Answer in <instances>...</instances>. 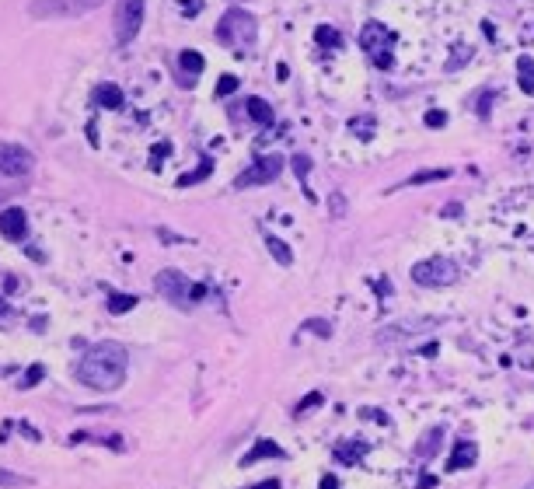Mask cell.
<instances>
[{"mask_svg":"<svg viewBox=\"0 0 534 489\" xmlns=\"http://www.w3.org/2000/svg\"><path fill=\"white\" fill-rule=\"evenodd\" d=\"M315 405H322V391L304 395V398H301V405H297V412H308V409H315Z\"/></svg>","mask_w":534,"mask_h":489,"instance_id":"f1b7e54d","label":"cell"},{"mask_svg":"<svg viewBox=\"0 0 534 489\" xmlns=\"http://www.w3.org/2000/svg\"><path fill=\"white\" fill-rule=\"evenodd\" d=\"M262 458H283V447H280L276 440H255V447L241 458V465L248 468L251 461H262Z\"/></svg>","mask_w":534,"mask_h":489,"instance_id":"9a60e30c","label":"cell"},{"mask_svg":"<svg viewBox=\"0 0 534 489\" xmlns=\"http://www.w3.org/2000/svg\"><path fill=\"white\" fill-rule=\"evenodd\" d=\"M517 81H520V91L524 95H534V60L531 56H520L517 60Z\"/></svg>","mask_w":534,"mask_h":489,"instance_id":"ac0fdd59","label":"cell"},{"mask_svg":"<svg viewBox=\"0 0 534 489\" xmlns=\"http://www.w3.org/2000/svg\"><path fill=\"white\" fill-rule=\"evenodd\" d=\"M315 42H318L322 49H343V36H339V29H332V25H318V29H315Z\"/></svg>","mask_w":534,"mask_h":489,"instance_id":"d6986e66","label":"cell"},{"mask_svg":"<svg viewBox=\"0 0 534 489\" xmlns=\"http://www.w3.org/2000/svg\"><path fill=\"white\" fill-rule=\"evenodd\" d=\"M489 102H492V91H482V105H475V109H478V116H482V119H485V116H489Z\"/></svg>","mask_w":534,"mask_h":489,"instance_id":"4dcf8cb0","label":"cell"},{"mask_svg":"<svg viewBox=\"0 0 534 489\" xmlns=\"http://www.w3.org/2000/svg\"><path fill=\"white\" fill-rule=\"evenodd\" d=\"M468 56H471V49H468V46H461V53H457V60H447V70H457V67H461V63H464Z\"/></svg>","mask_w":534,"mask_h":489,"instance_id":"f546056e","label":"cell"},{"mask_svg":"<svg viewBox=\"0 0 534 489\" xmlns=\"http://www.w3.org/2000/svg\"><path fill=\"white\" fill-rule=\"evenodd\" d=\"M332 210H336V213H343V210H346V203H343V196H339V192L332 196Z\"/></svg>","mask_w":534,"mask_h":489,"instance_id":"e575fe53","label":"cell"},{"mask_svg":"<svg viewBox=\"0 0 534 489\" xmlns=\"http://www.w3.org/2000/svg\"><path fill=\"white\" fill-rule=\"evenodd\" d=\"M237 84H241V81H237L234 74H223V77L217 81V91H213V95H217V98H227V95L237 91Z\"/></svg>","mask_w":534,"mask_h":489,"instance_id":"cb8c5ba5","label":"cell"},{"mask_svg":"<svg viewBox=\"0 0 534 489\" xmlns=\"http://www.w3.org/2000/svg\"><path fill=\"white\" fill-rule=\"evenodd\" d=\"M210 171H213V161H206V164H199V168H196V171H189V175H182V178H178V185L185 189V185H192V182H203V178H206Z\"/></svg>","mask_w":534,"mask_h":489,"instance_id":"d4e9b609","label":"cell"},{"mask_svg":"<svg viewBox=\"0 0 534 489\" xmlns=\"http://www.w3.org/2000/svg\"><path fill=\"white\" fill-rule=\"evenodd\" d=\"M423 123H426L430 130H440V126H447V112H443V109H430Z\"/></svg>","mask_w":534,"mask_h":489,"instance_id":"484cf974","label":"cell"},{"mask_svg":"<svg viewBox=\"0 0 534 489\" xmlns=\"http://www.w3.org/2000/svg\"><path fill=\"white\" fill-rule=\"evenodd\" d=\"M255 36H258V25H255V18H251L248 11H241V8H230V11L220 18V25H217V39H220L227 49H234V53H248L251 42H255Z\"/></svg>","mask_w":534,"mask_h":489,"instance_id":"3957f363","label":"cell"},{"mask_svg":"<svg viewBox=\"0 0 534 489\" xmlns=\"http://www.w3.org/2000/svg\"><path fill=\"white\" fill-rule=\"evenodd\" d=\"M157 294L164 297V301H171V304H178V308H189V301H192V287L196 284H189L178 270H164V273H157Z\"/></svg>","mask_w":534,"mask_h":489,"instance_id":"ba28073f","label":"cell"},{"mask_svg":"<svg viewBox=\"0 0 534 489\" xmlns=\"http://www.w3.org/2000/svg\"><path fill=\"white\" fill-rule=\"evenodd\" d=\"M443 178H450L447 168H430V171H416V175H409L405 185H426V182H443Z\"/></svg>","mask_w":534,"mask_h":489,"instance_id":"44dd1931","label":"cell"},{"mask_svg":"<svg viewBox=\"0 0 534 489\" xmlns=\"http://www.w3.org/2000/svg\"><path fill=\"white\" fill-rule=\"evenodd\" d=\"M527 489H534V482H531V486H527Z\"/></svg>","mask_w":534,"mask_h":489,"instance_id":"8d00e7d4","label":"cell"},{"mask_svg":"<svg viewBox=\"0 0 534 489\" xmlns=\"http://www.w3.org/2000/svg\"><path fill=\"white\" fill-rule=\"evenodd\" d=\"M36 157L18 143H0V175H29Z\"/></svg>","mask_w":534,"mask_h":489,"instance_id":"9c48e42d","label":"cell"},{"mask_svg":"<svg viewBox=\"0 0 534 489\" xmlns=\"http://www.w3.org/2000/svg\"><path fill=\"white\" fill-rule=\"evenodd\" d=\"M395 42H398V36L384 22H367L360 29V49L367 53V60L377 70H391V63H395Z\"/></svg>","mask_w":534,"mask_h":489,"instance_id":"7a4b0ae2","label":"cell"},{"mask_svg":"<svg viewBox=\"0 0 534 489\" xmlns=\"http://www.w3.org/2000/svg\"><path fill=\"white\" fill-rule=\"evenodd\" d=\"M290 168H294V175L301 178V185H308V168H311V157H308V154H294V157H290Z\"/></svg>","mask_w":534,"mask_h":489,"instance_id":"603a6c76","label":"cell"},{"mask_svg":"<svg viewBox=\"0 0 534 489\" xmlns=\"http://www.w3.org/2000/svg\"><path fill=\"white\" fill-rule=\"evenodd\" d=\"M136 308V297L133 294H112L109 297V311L112 315H126V311H133Z\"/></svg>","mask_w":534,"mask_h":489,"instance_id":"7402d4cb","label":"cell"},{"mask_svg":"<svg viewBox=\"0 0 534 489\" xmlns=\"http://www.w3.org/2000/svg\"><path fill=\"white\" fill-rule=\"evenodd\" d=\"M244 105H248V116H251L255 126H262V130H273L276 126V116H273V109H269V102H265V98H248Z\"/></svg>","mask_w":534,"mask_h":489,"instance_id":"7c38bea8","label":"cell"},{"mask_svg":"<svg viewBox=\"0 0 534 489\" xmlns=\"http://www.w3.org/2000/svg\"><path fill=\"white\" fill-rule=\"evenodd\" d=\"M143 0H116V42L126 46L136 39L140 25H143Z\"/></svg>","mask_w":534,"mask_h":489,"instance_id":"52a82bcc","label":"cell"},{"mask_svg":"<svg viewBox=\"0 0 534 489\" xmlns=\"http://www.w3.org/2000/svg\"><path fill=\"white\" fill-rule=\"evenodd\" d=\"M126 350L119 343H95L77 364L74 374L81 385L95 388V391H116L126 381Z\"/></svg>","mask_w":534,"mask_h":489,"instance_id":"6da1fadb","label":"cell"},{"mask_svg":"<svg viewBox=\"0 0 534 489\" xmlns=\"http://www.w3.org/2000/svg\"><path fill=\"white\" fill-rule=\"evenodd\" d=\"M178 67H182V84L189 88V84H192V77H196V74H203L206 60H203L196 49H182V53H178Z\"/></svg>","mask_w":534,"mask_h":489,"instance_id":"4fadbf2b","label":"cell"},{"mask_svg":"<svg viewBox=\"0 0 534 489\" xmlns=\"http://www.w3.org/2000/svg\"><path fill=\"white\" fill-rule=\"evenodd\" d=\"M304 329H308V332H318L322 339H329V336H332V325H329L325 318H315V322H304Z\"/></svg>","mask_w":534,"mask_h":489,"instance_id":"4316f807","label":"cell"},{"mask_svg":"<svg viewBox=\"0 0 534 489\" xmlns=\"http://www.w3.org/2000/svg\"><path fill=\"white\" fill-rule=\"evenodd\" d=\"M0 315H11V308H8L4 301H0Z\"/></svg>","mask_w":534,"mask_h":489,"instance_id":"d590c367","label":"cell"},{"mask_svg":"<svg viewBox=\"0 0 534 489\" xmlns=\"http://www.w3.org/2000/svg\"><path fill=\"white\" fill-rule=\"evenodd\" d=\"M374 130H377V119H374V116H353V119H350V133H353L356 140H370Z\"/></svg>","mask_w":534,"mask_h":489,"instance_id":"ffe728a7","label":"cell"},{"mask_svg":"<svg viewBox=\"0 0 534 489\" xmlns=\"http://www.w3.org/2000/svg\"><path fill=\"white\" fill-rule=\"evenodd\" d=\"M168 150H171V147H168V143H157V147H154V168H157V164H161V161H157V157H164V154H168Z\"/></svg>","mask_w":534,"mask_h":489,"instance_id":"1f68e13d","label":"cell"},{"mask_svg":"<svg viewBox=\"0 0 534 489\" xmlns=\"http://www.w3.org/2000/svg\"><path fill=\"white\" fill-rule=\"evenodd\" d=\"M475 461H478V444H475V440H454L447 468H450V472H464V468H471Z\"/></svg>","mask_w":534,"mask_h":489,"instance_id":"8fae6325","label":"cell"},{"mask_svg":"<svg viewBox=\"0 0 534 489\" xmlns=\"http://www.w3.org/2000/svg\"><path fill=\"white\" fill-rule=\"evenodd\" d=\"M251 489H280V479H265V482H258V486H251Z\"/></svg>","mask_w":534,"mask_h":489,"instance_id":"836d02e7","label":"cell"},{"mask_svg":"<svg viewBox=\"0 0 534 489\" xmlns=\"http://www.w3.org/2000/svg\"><path fill=\"white\" fill-rule=\"evenodd\" d=\"M283 157L280 154H265V157H258V161H251L237 178H234V189H251V185H269V182H276L280 178V171H283Z\"/></svg>","mask_w":534,"mask_h":489,"instance_id":"8992f818","label":"cell"},{"mask_svg":"<svg viewBox=\"0 0 534 489\" xmlns=\"http://www.w3.org/2000/svg\"><path fill=\"white\" fill-rule=\"evenodd\" d=\"M265 244H269V252H273V259H276L280 266H294V252H290V244H287L283 238L265 234Z\"/></svg>","mask_w":534,"mask_h":489,"instance_id":"e0dca14e","label":"cell"},{"mask_svg":"<svg viewBox=\"0 0 534 489\" xmlns=\"http://www.w3.org/2000/svg\"><path fill=\"white\" fill-rule=\"evenodd\" d=\"M363 451H367V440H343V444L336 447V458H339V465L353 468V465L363 458Z\"/></svg>","mask_w":534,"mask_h":489,"instance_id":"2e32d148","label":"cell"},{"mask_svg":"<svg viewBox=\"0 0 534 489\" xmlns=\"http://www.w3.org/2000/svg\"><path fill=\"white\" fill-rule=\"evenodd\" d=\"M42 378H46V371H42V367L36 364V367H29V371H25V381H22V388H36V385H39Z\"/></svg>","mask_w":534,"mask_h":489,"instance_id":"83f0119b","label":"cell"},{"mask_svg":"<svg viewBox=\"0 0 534 489\" xmlns=\"http://www.w3.org/2000/svg\"><path fill=\"white\" fill-rule=\"evenodd\" d=\"M105 0H32L29 15L39 22H53V18H81L88 11H95Z\"/></svg>","mask_w":534,"mask_h":489,"instance_id":"277c9868","label":"cell"},{"mask_svg":"<svg viewBox=\"0 0 534 489\" xmlns=\"http://www.w3.org/2000/svg\"><path fill=\"white\" fill-rule=\"evenodd\" d=\"M91 98H95V105H98V109H109V112H119V109H123V102H126V98H123V91H119L116 84H98Z\"/></svg>","mask_w":534,"mask_h":489,"instance_id":"5bb4252c","label":"cell"},{"mask_svg":"<svg viewBox=\"0 0 534 489\" xmlns=\"http://www.w3.org/2000/svg\"><path fill=\"white\" fill-rule=\"evenodd\" d=\"M322 489H339V479L336 475H322Z\"/></svg>","mask_w":534,"mask_h":489,"instance_id":"d6a6232c","label":"cell"},{"mask_svg":"<svg viewBox=\"0 0 534 489\" xmlns=\"http://www.w3.org/2000/svg\"><path fill=\"white\" fill-rule=\"evenodd\" d=\"M25 231H29V217H25V210L11 206V210L0 213V234H4V238L22 241V238H25Z\"/></svg>","mask_w":534,"mask_h":489,"instance_id":"30bf717a","label":"cell"},{"mask_svg":"<svg viewBox=\"0 0 534 489\" xmlns=\"http://www.w3.org/2000/svg\"><path fill=\"white\" fill-rule=\"evenodd\" d=\"M454 280H457V266L447 256H430L412 266V284L419 287H450Z\"/></svg>","mask_w":534,"mask_h":489,"instance_id":"5b68a950","label":"cell"}]
</instances>
